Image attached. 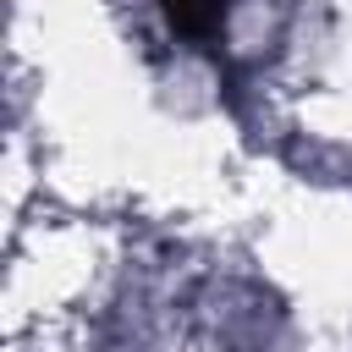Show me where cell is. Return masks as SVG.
Masks as SVG:
<instances>
[{
	"mask_svg": "<svg viewBox=\"0 0 352 352\" xmlns=\"http://www.w3.org/2000/svg\"><path fill=\"white\" fill-rule=\"evenodd\" d=\"M226 16V0H170V22L182 33H209Z\"/></svg>",
	"mask_w": 352,
	"mask_h": 352,
	"instance_id": "cell-1",
	"label": "cell"
}]
</instances>
